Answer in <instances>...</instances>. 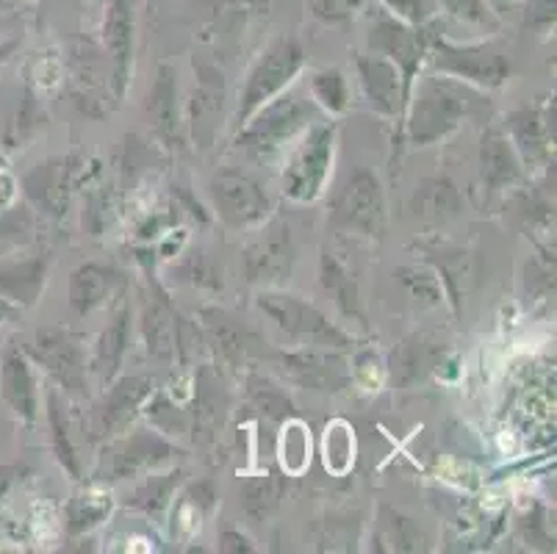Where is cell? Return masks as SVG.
<instances>
[{"label": "cell", "mask_w": 557, "mask_h": 554, "mask_svg": "<svg viewBox=\"0 0 557 554\" xmlns=\"http://www.w3.org/2000/svg\"><path fill=\"white\" fill-rule=\"evenodd\" d=\"M474 91L455 78H424L413 81L405 106V136L413 147H428L447 139L460 128L463 116L472 111Z\"/></svg>", "instance_id": "6da1fadb"}, {"label": "cell", "mask_w": 557, "mask_h": 554, "mask_svg": "<svg viewBox=\"0 0 557 554\" xmlns=\"http://www.w3.org/2000/svg\"><path fill=\"white\" fill-rule=\"evenodd\" d=\"M319 120V106L306 100L300 91H286L277 95L270 103H263L250 120L239 128L236 145L242 150L252 152L256 159L272 156L302 134L308 125Z\"/></svg>", "instance_id": "7a4b0ae2"}, {"label": "cell", "mask_w": 557, "mask_h": 554, "mask_svg": "<svg viewBox=\"0 0 557 554\" xmlns=\"http://www.w3.org/2000/svg\"><path fill=\"white\" fill-rule=\"evenodd\" d=\"M256 305L263 317H270L297 344L333 349V353H347L356 344V338H349L342 328H336L317 305L297 294L281 292V288H261L256 294Z\"/></svg>", "instance_id": "3957f363"}, {"label": "cell", "mask_w": 557, "mask_h": 554, "mask_svg": "<svg viewBox=\"0 0 557 554\" xmlns=\"http://www.w3.org/2000/svg\"><path fill=\"white\" fill-rule=\"evenodd\" d=\"M333 156H336V125L317 120L302 131L295 150L288 152L281 175L283 195L300 206L319 200L331 181Z\"/></svg>", "instance_id": "277c9868"}, {"label": "cell", "mask_w": 557, "mask_h": 554, "mask_svg": "<svg viewBox=\"0 0 557 554\" xmlns=\"http://www.w3.org/2000/svg\"><path fill=\"white\" fill-rule=\"evenodd\" d=\"M181 455L184 452L170 444L164 435L150 433V430H125L123 435L106 441L95 477L100 482L139 480V477L161 471Z\"/></svg>", "instance_id": "5b68a950"}, {"label": "cell", "mask_w": 557, "mask_h": 554, "mask_svg": "<svg viewBox=\"0 0 557 554\" xmlns=\"http://www.w3.org/2000/svg\"><path fill=\"white\" fill-rule=\"evenodd\" d=\"M302 67H306V50H302L300 39H275L270 48L258 56L250 75H247V84L239 98V111H236V125L242 128L263 103H270L281 91H286L288 86L295 84Z\"/></svg>", "instance_id": "8992f818"}, {"label": "cell", "mask_w": 557, "mask_h": 554, "mask_svg": "<svg viewBox=\"0 0 557 554\" xmlns=\"http://www.w3.org/2000/svg\"><path fill=\"white\" fill-rule=\"evenodd\" d=\"M25 355L32 364L42 366L55 389L70 396H84L89 385V360L78 335L62 328H39L34 338L25 344Z\"/></svg>", "instance_id": "52a82bcc"}, {"label": "cell", "mask_w": 557, "mask_h": 554, "mask_svg": "<svg viewBox=\"0 0 557 554\" xmlns=\"http://www.w3.org/2000/svg\"><path fill=\"white\" fill-rule=\"evenodd\" d=\"M428 59L435 70L480 89H499L510 78V61L488 45H455L444 37H428Z\"/></svg>", "instance_id": "ba28073f"}, {"label": "cell", "mask_w": 557, "mask_h": 554, "mask_svg": "<svg viewBox=\"0 0 557 554\" xmlns=\"http://www.w3.org/2000/svg\"><path fill=\"white\" fill-rule=\"evenodd\" d=\"M333 220L344 231L363 236H383L386 231V195L377 175L367 167H356L338 186L333 200Z\"/></svg>", "instance_id": "9c48e42d"}, {"label": "cell", "mask_w": 557, "mask_h": 554, "mask_svg": "<svg viewBox=\"0 0 557 554\" xmlns=\"http://www.w3.org/2000/svg\"><path fill=\"white\" fill-rule=\"evenodd\" d=\"M209 197L222 225L231 231H250L267 222L272 206L270 197L250 175L236 170H222L211 177Z\"/></svg>", "instance_id": "30bf717a"}, {"label": "cell", "mask_w": 557, "mask_h": 554, "mask_svg": "<svg viewBox=\"0 0 557 554\" xmlns=\"http://www.w3.org/2000/svg\"><path fill=\"white\" fill-rule=\"evenodd\" d=\"M292 267H295V242H292V231L283 220L267 222L242 256V269H245L247 283L252 286H281L292 274Z\"/></svg>", "instance_id": "8fae6325"}, {"label": "cell", "mask_w": 557, "mask_h": 554, "mask_svg": "<svg viewBox=\"0 0 557 554\" xmlns=\"http://www.w3.org/2000/svg\"><path fill=\"white\" fill-rule=\"evenodd\" d=\"M106 394L92 414V439L111 441L131 430L141 405L153 394V380L148 374H125L106 385Z\"/></svg>", "instance_id": "7c38bea8"}, {"label": "cell", "mask_w": 557, "mask_h": 554, "mask_svg": "<svg viewBox=\"0 0 557 554\" xmlns=\"http://www.w3.org/2000/svg\"><path fill=\"white\" fill-rule=\"evenodd\" d=\"M369 48H372V53L397 64L410 91L413 81L419 78L424 59H428V34L397 17H383L369 30Z\"/></svg>", "instance_id": "4fadbf2b"}, {"label": "cell", "mask_w": 557, "mask_h": 554, "mask_svg": "<svg viewBox=\"0 0 557 554\" xmlns=\"http://www.w3.org/2000/svg\"><path fill=\"white\" fill-rule=\"evenodd\" d=\"M103 48L111 59V86L120 100L125 98L131 84V67H134V45H136V12L134 0H106L103 25Z\"/></svg>", "instance_id": "5bb4252c"}, {"label": "cell", "mask_w": 557, "mask_h": 554, "mask_svg": "<svg viewBox=\"0 0 557 554\" xmlns=\"http://www.w3.org/2000/svg\"><path fill=\"white\" fill-rule=\"evenodd\" d=\"M0 394L20 421L34 424L39 419V389L32 358L17 342H9L0 353Z\"/></svg>", "instance_id": "9a60e30c"}, {"label": "cell", "mask_w": 557, "mask_h": 554, "mask_svg": "<svg viewBox=\"0 0 557 554\" xmlns=\"http://www.w3.org/2000/svg\"><path fill=\"white\" fill-rule=\"evenodd\" d=\"M356 67L358 78H361V89L367 95V103L383 116H403L410 91L405 86V78L397 64L377 53H369L358 56Z\"/></svg>", "instance_id": "2e32d148"}, {"label": "cell", "mask_w": 557, "mask_h": 554, "mask_svg": "<svg viewBox=\"0 0 557 554\" xmlns=\"http://www.w3.org/2000/svg\"><path fill=\"white\" fill-rule=\"evenodd\" d=\"M123 272L111 263L86 261L70 274L67 299L75 317H89L123 292Z\"/></svg>", "instance_id": "e0dca14e"}, {"label": "cell", "mask_w": 557, "mask_h": 554, "mask_svg": "<svg viewBox=\"0 0 557 554\" xmlns=\"http://www.w3.org/2000/svg\"><path fill=\"white\" fill-rule=\"evenodd\" d=\"M75 164H78V159H73V156H67V159H50L45 161V164H37V170L28 172L23 181L25 197H28L42 213L62 217L70 200V189H73V175L75 170H78Z\"/></svg>", "instance_id": "ac0fdd59"}, {"label": "cell", "mask_w": 557, "mask_h": 554, "mask_svg": "<svg viewBox=\"0 0 557 554\" xmlns=\"http://www.w3.org/2000/svg\"><path fill=\"white\" fill-rule=\"evenodd\" d=\"M281 369L286 372L288 380L308 385V389L331 391L342 389L347 383V372H344L338 355H331V349H300V353H283Z\"/></svg>", "instance_id": "d6986e66"}, {"label": "cell", "mask_w": 557, "mask_h": 554, "mask_svg": "<svg viewBox=\"0 0 557 554\" xmlns=\"http://www.w3.org/2000/svg\"><path fill=\"white\" fill-rule=\"evenodd\" d=\"M48 256H28L17 258V261L0 263V297L9 299L12 305L23 308H34L39 303L48 283Z\"/></svg>", "instance_id": "ffe728a7"}, {"label": "cell", "mask_w": 557, "mask_h": 554, "mask_svg": "<svg viewBox=\"0 0 557 554\" xmlns=\"http://www.w3.org/2000/svg\"><path fill=\"white\" fill-rule=\"evenodd\" d=\"M48 421H50V441H53L55 460L67 471L73 480H84V455L75 444V419L67 405L62 403V394L55 389L48 391Z\"/></svg>", "instance_id": "44dd1931"}, {"label": "cell", "mask_w": 557, "mask_h": 554, "mask_svg": "<svg viewBox=\"0 0 557 554\" xmlns=\"http://www.w3.org/2000/svg\"><path fill=\"white\" fill-rule=\"evenodd\" d=\"M128 338H131V311L128 308H120L114 319L109 322V328L100 333L98 344H95V355L89 360V374L100 380V385H109L111 380H116L120 374V366H123L125 353H128Z\"/></svg>", "instance_id": "7402d4cb"}, {"label": "cell", "mask_w": 557, "mask_h": 554, "mask_svg": "<svg viewBox=\"0 0 557 554\" xmlns=\"http://www.w3.org/2000/svg\"><path fill=\"white\" fill-rule=\"evenodd\" d=\"M510 131H513V141L519 159L524 164H539L546 159L552 150V136H555V125L549 122V114L539 109H519L510 116Z\"/></svg>", "instance_id": "603a6c76"}, {"label": "cell", "mask_w": 557, "mask_h": 554, "mask_svg": "<svg viewBox=\"0 0 557 554\" xmlns=\"http://www.w3.org/2000/svg\"><path fill=\"white\" fill-rule=\"evenodd\" d=\"M200 322L206 328V335L214 342V347L220 349L227 364H239L250 353V344H256V335L245 324L236 322L231 313L220 311V308H202Z\"/></svg>", "instance_id": "cb8c5ba5"}, {"label": "cell", "mask_w": 557, "mask_h": 554, "mask_svg": "<svg viewBox=\"0 0 557 554\" xmlns=\"http://www.w3.org/2000/svg\"><path fill=\"white\" fill-rule=\"evenodd\" d=\"M216 505V488L211 480L191 482L184 494L172 505V535L191 538L200 532L202 521L209 518V513Z\"/></svg>", "instance_id": "d4e9b609"}, {"label": "cell", "mask_w": 557, "mask_h": 554, "mask_svg": "<svg viewBox=\"0 0 557 554\" xmlns=\"http://www.w3.org/2000/svg\"><path fill=\"white\" fill-rule=\"evenodd\" d=\"M480 159H483V175L491 186H503V183H513L521 175V159L516 147L510 145L508 136H503L499 131H488L483 136V150H480Z\"/></svg>", "instance_id": "484cf974"}, {"label": "cell", "mask_w": 557, "mask_h": 554, "mask_svg": "<svg viewBox=\"0 0 557 554\" xmlns=\"http://www.w3.org/2000/svg\"><path fill=\"white\" fill-rule=\"evenodd\" d=\"M184 482V471H166V475H145L141 482L136 485L134 494L128 496V505L136 507V510L148 513V516H161L166 507L175 500V491Z\"/></svg>", "instance_id": "4316f807"}, {"label": "cell", "mask_w": 557, "mask_h": 554, "mask_svg": "<svg viewBox=\"0 0 557 554\" xmlns=\"http://www.w3.org/2000/svg\"><path fill=\"white\" fill-rule=\"evenodd\" d=\"M413 213L422 220H449L460 208V195L447 177H430L413 195Z\"/></svg>", "instance_id": "83f0119b"}, {"label": "cell", "mask_w": 557, "mask_h": 554, "mask_svg": "<svg viewBox=\"0 0 557 554\" xmlns=\"http://www.w3.org/2000/svg\"><path fill=\"white\" fill-rule=\"evenodd\" d=\"M175 95H178V86H175V75L172 70L161 67L159 70V78H156L153 89L148 95V111H150V120H153L156 131L166 139L175 136L178 131V106H175Z\"/></svg>", "instance_id": "f1b7e54d"}, {"label": "cell", "mask_w": 557, "mask_h": 554, "mask_svg": "<svg viewBox=\"0 0 557 554\" xmlns=\"http://www.w3.org/2000/svg\"><path fill=\"white\" fill-rule=\"evenodd\" d=\"M319 281L325 286L327 294H333L347 317L361 319V299H358V286L352 281V274L347 272L338 258H333L331 253H322V261H319Z\"/></svg>", "instance_id": "f546056e"}, {"label": "cell", "mask_w": 557, "mask_h": 554, "mask_svg": "<svg viewBox=\"0 0 557 554\" xmlns=\"http://www.w3.org/2000/svg\"><path fill=\"white\" fill-rule=\"evenodd\" d=\"M111 507H114V500L106 491H98V488H89L84 494L73 496L67 507V530L73 535H81V532L95 530L98 525H103L106 518L111 516Z\"/></svg>", "instance_id": "4dcf8cb0"}, {"label": "cell", "mask_w": 557, "mask_h": 554, "mask_svg": "<svg viewBox=\"0 0 557 554\" xmlns=\"http://www.w3.org/2000/svg\"><path fill=\"white\" fill-rule=\"evenodd\" d=\"M311 98L327 114H344L349 106V84L342 70H319L311 75Z\"/></svg>", "instance_id": "1f68e13d"}, {"label": "cell", "mask_w": 557, "mask_h": 554, "mask_svg": "<svg viewBox=\"0 0 557 554\" xmlns=\"http://www.w3.org/2000/svg\"><path fill=\"white\" fill-rule=\"evenodd\" d=\"M247 396H250L252 408L261 416H267V419L283 421L292 414V399L286 396V391L277 383H272L270 378H263V374H250L247 378Z\"/></svg>", "instance_id": "d6a6232c"}, {"label": "cell", "mask_w": 557, "mask_h": 554, "mask_svg": "<svg viewBox=\"0 0 557 554\" xmlns=\"http://www.w3.org/2000/svg\"><path fill=\"white\" fill-rule=\"evenodd\" d=\"M283 480L275 475H261L256 480H250L245 485V510L250 513L252 518H263L270 516L283 500Z\"/></svg>", "instance_id": "836d02e7"}, {"label": "cell", "mask_w": 557, "mask_h": 554, "mask_svg": "<svg viewBox=\"0 0 557 554\" xmlns=\"http://www.w3.org/2000/svg\"><path fill=\"white\" fill-rule=\"evenodd\" d=\"M311 460V439L306 433V424L288 421L281 435V466L286 475H300Z\"/></svg>", "instance_id": "e575fe53"}, {"label": "cell", "mask_w": 557, "mask_h": 554, "mask_svg": "<svg viewBox=\"0 0 557 554\" xmlns=\"http://www.w3.org/2000/svg\"><path fill=\"white\" fill-rule=\"evenodd\" d=\"M399 283L408 288L413 299H422L424 305H442L444 303V283L438 278V269L430 267H405L397 272Z\"/></svg>", "instance_id": "d590c367"}, {"label": "cell", "mask_w": 557, "mask_h": 554, "mask_svg": "<svg viewBox=\"0 0 557 554\" xmlns=\"http://www.w3.org/2000/svg\"><path fill=\"white\" fill-rule=\"evenodd\" d=\"M352 460H356V439L344 421H333L325 433V466L333 475H344Z\"/></svg>", "instance_id": "8d00e7d4"}, {"label": "cell", "mask_w": 557, "mask_h": 554, "mask_svg": "<svg viewBox=\"0 0 557 554\" xmlns=\"http://www.w3.org/2000/svg\"><path fill=\"white\" fill-rule=\"evenodd\" d=\"M42 122V114H39V106H37V95L32 89H25V98L23 106H20L17 116L14 122L9 125V147H20L28 136L37 131V125Z\"/></svg>", "instance_id": "74e56055"}, {"label": "cell", "mask_w": 557, "mask_h": 554, "mask_svg": "<svg viewBox=\"0 0 557 554\" xmlns=\"http://www.w3.org/2000/svg\"><path fill=\"white\" fill-rule=\"evenodd\" d=\"M444 12L453 14L455 20L466 25H480V28H491L496 23L491 9L485 7V0H442Z\"/></svg>", "instance_id": "f35d334b"}, {"label": "cell", "mask_w": 557, "mask_h": 554, "mask_svg": "<svg viewBox=\"0 0 557 554\" xmlns=\"http://www.w3.org/2000/svg\"><path fill=\"white\" fill-rule=\"evenodd\" d=\"M358 7H361V0H308L313 17L327 25H342L352 20Z\"/></svg>", "instance_id": "ab89813d"}, {"label": "cell", "mask_w": 557, "mask_h": 554, "mask_svg": "<svg viewBox=\"0 0 557 554\" xmlns=\"http://www.w3.org/2000/svg\"><path fill=\"white\" fill-rule=\"evenodd\" d=\"M383 7H386L397 20H403V23L408 25H417V28H422L430 17L424 0H383Z\"/></svg>", "instance_id": "60d3db41"}, {"label": "cell", "mask_w": 557, "mask_h": 554, "mask_svg": "<svg viewBox=\"0 0 557 554\" xmlns=\"http://www.w3.org/2000/svg\"><path fill=\"white\" fill-rule=\"evenodd\" d=\"M186 274L191 278V283L195 286H209V288H222V274L216 278V269L211 267V261L206 256H191L189 261H186Z\"/></svg>", "instance_id": "b9f144b4"}, {"label": "cell", "mask_w": 557, "mask_h": 554, "mask_svg": "<svg viewBox=\"0 0 557 554\" xmlns=\"http://www.w3.org/2000/svg\"><path fill=\"white\" fill-rule=\"evenodd\" d=\"M25 471L28 469L20 464H0V502L7 500L9 491H12V488L23 480Z\"/></svg>", "instance_id": "7bdbcfd3"}, {"label": "cell", "mask_w": 557, "mask_h": 554, "mask_svg": "<svg viewBox=\"0 0 557 554\" xmlns=\"http://www.w3.org/2000/svg\"><path fill=\"white\" fill-rule=\"evenodd\" d=\"M220 549H222V552H252L256 546H252L250 538L242 535V532L225 530V532H222V538H220Z\"/></svg>", "instance_id": "ee69618b"}, {"label": "cell", "mask_w": 557, "mask_h": 554, "mask_svg": "<svg viewBox=\"0 0 557 554\" xmlns=\"http://www.w3.org/2000/svg\"><path fill=\"white\" fill-rule=\"evenodd\" d=\"M23 45V37H12V39H0V67L7 64L9 59L14 56V50Z\"/></svg>", "instance_id": "f6af8a7d"}, {"label": "cell", "mask_w": 557, "mask_h": 554, "mask_svg": "<svg viewBox=\"0 0 557 554\" xmlns=\"http://www.w3.org/2000/svg\"><path fill=\"white\" fill-rule=\"evenodd\" d=\"M14 317H20L17 305H12V303H9V299L0 297V328H3V324H7V322H12Z\"/></svg>", "instance_id": "bcb514c9"}]
</instances>
